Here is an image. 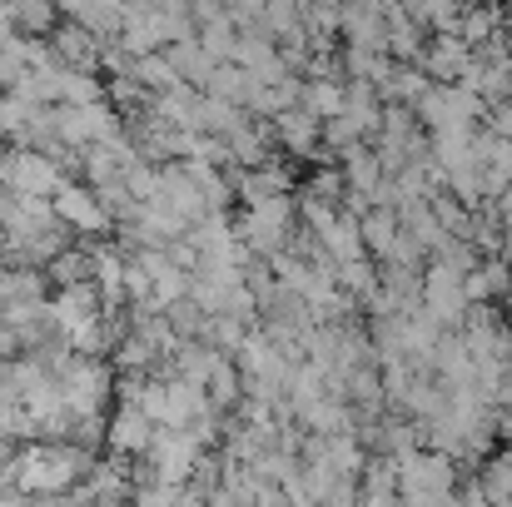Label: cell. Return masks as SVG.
Masks as SVG:
<instances>
[{
	"instance_id": "cell-3",
	"label": "cell",
	"mask_w": 512,
	"mask_h": 507,
	"mask_svg": "<svg viewBox=\"0 0 512 507\" xmlns=\"http://www.w3.org/2000/svg\"><path fill=\"white\" fill-rule=\"evenodd\" d=\"M418 299H423V309H428L443 329H458V324H463V314H468L463 269H458L453 259L428 254V259H423V279H418Z\"/></svg>"
},
{
	"instance_id": "cell-17",
	"label": "cell",
	"mask_w": 512,
	"mask_h": 507,
	"mask_svg": "<svg viewBox=\"0 0 512 507\" xmlns=\"http://www.w3.org/2000/svg\"><path fill=\"white\" fill-rule=\"evenodd\" d=\"M498 259H508V264H512V229H503V244H498Z\"/></svg>"
},
{
	"instance_id": "cell-10",
	"label": "cell",
	"mask_w": 512,
	"mask_h": 507,
	"mask_svg": "<svg viewBox=\"0 0 512 507\" xmlns=\"http://www.w3.org/2000/svg\"><path fill=\"white\" fill-rule=\"evenodd\" d=\"M358 234H363V249L383 264L393 254V239H398V209L393 204H368L358 214Z\"/></svg>"
},
{
	"instance_id": "cell-5",
	"label": "cell",
	"mask_w": 512,
	"mask_h": 507,
	"mask_svg": "<svg viewBox=\"0 0 512 507\" xmlns=\"http://www.w3.org/2000/svg\"><path fill=\"white\" fill-rule=\"evenodd\" d=\"M269 125H274V140L289 155H299V160H309L319 150V140H324V120L309 105H284L279 115H269Z\"/></svg>"
},
{
	"instance_id": "cell-9",
	"label": "cell",
	"mask_w": 512,
	"mask_h": 507,
	"mask_svg": "<svg viewBox=\"0 0 512 507\" xmlns=\"http://www.w3.org/2000/svg\"><path fill=\"white\" fill-rule=\"evenodd\" d=\"M508 279H512V264L508 259H498V254H483L468 274H463V294H468V304H483V299H493V304H503V294H508Z\"/></svg>"
},
{
	"instance_id": "cell-2",
	"label": "cell",
	"mask_w": 512,
	"mask_h": 507,
	"mask_svg": "<svg viewBox=\"0 0 512 507\" xmlns=\"http://www.w3.org/2000/svg\"><path fill=\"white\" fill-rule=\"evenodd\" d=\"M294 219H299L294 199H289V194H269V199H259V204L244 209V219H239L234 234H239V244H244L249 254L269 259V254L289 249V239H294Z\"/></svg>"
},
{
	"instance_id": "cell-8",
	"label": "cell",
	"mask_w": 512,
	"mask_h": 507,
	"mask_svg": "<svg viewBox=\"0 0 512 507\" xmlns=\"http://www.w3.org/2000/svg\"><path fill=\"white\" fill-rule=\"evenodd\" d=\"M155 428H160V423H150L135 403H125V408L115 413V423L105 428V443H110V453H115V458H145V448H150Z\"/></svg>"
},
{
	"instance_id": "cell-14",
	"label": "cell",
	"mask_w": 512,
	"mask_h": 507,
	"mask_svg": "<svg viewBox=\"0 0 512 507\" xmlns=\"http://www.w3.org/2000/svg\"><path fill=\"white\" fill-rule=\"evenodd\" d=\"M204 95H219V100L244 105V95H249V70L234 65V60H214V70H209V80H204Z\"/></svg>"
},
{
	"instance_id": "cell-11",
	"label": "cell",
	"mask_w": 512,
	"mask_h": 507,
	"mask_svg": "<svg viewBox=\"0 0 512 507\" xmlns=\"http://www.w3.org/2000/svg\"><path fill=\"white\" fill-rule=\"evenodd\" d=\"M478 483H483V498L488 503H512V443H498L483 453V468H478Z\"/></svg>"
},
{
	"instance_id": "cell-13",
	"label": "cell",
	"mask_w": 512,
	"mask_h": 507,
	"mask_svg": "<svg viewBox=\"0 0 512 507\" xmlns=\"http://www.w3.org/2000/svg\"><path fill=\"white\" fill-rule=\"evenodd\" d=\"M299 105H309L319 120H334V115H343V80L304 75V95H299Z\"/></svg>"
},
{
	"instance_id": "cell-19",
	"label": "cell",
	"mask_w": 512,
	"mask_h": 507,
	"mask_svg": "<svg viewBox=\"0 0 512 507\" xmlns=\"http://www.w3.org/2000/svg\"><path fill=\"white\" fill-rule=\"evenodd\" d=\"M503 10H508V15H512V0H508V5H503Z\"/></svg>"
},
{
	"instance_id": "cell-4",
	"label": "cell",
	"mask_w": 512,
	"mask_h": 507,
	"mask_svg": "<svg viewBox=\"0 0 512 507\" xmlns=\"http://www.w3.org/2000/svg\"><path fill=\"white\" fill-rule=\"evenodd\" d=\"M50 209H55V219L65 224V229H75V234H90V239H100L115 219H110V209H105V199L90 189V184H60L55 194H50Z\"/></svg>"
},
{
	"instance_id": "cell-20",
	"label": "cell",
	"mask_w": 512,
	"mask_h": 507,
	"mask_svg": "<svg viewBox=\"0 0 512 507\" xmlns=\"http://www.w3.org/2000/svg\"><path fill=\"white\" fill-rule=\"evenodd\" d=\"M508 189H512V179H508Z\"/></svg>"
},
{
	"instance_id": "cell-15",
	"label": "cell",
	"mask_w": 512,
	"mask_h": 507,
	"mask_svg": "<svg viewBox=\"0 0 512 507\" xmlns=\"http://www.w3.org/2000/svg\"><path fill=\"white\" fill-rule=\"evenodd\" d=\"M304 194H314V199H329V204H339L343 199V169L339 160H329V165H319L309 179H304Z\"/></svg>"
},
{
	"instance_id": "cell-12",
	"label": "cell",
	"mask_w": 512,
	"mask_h": 507,
	"mask_svg": "<svg viewBox=\"0 0 512 507\" xmlns=\"http://www.w3.org/2000/svg\"><path fill=\"white\" fill-rule=\"evenodd\" d=\"M5 15L25 35H50L60 25V5L55 0H5Z\"/></svg>"
},
{
	"instance_id": "cell-6",
	"label": "cell",
	"mask_w": 512,
	"mask_h": 507,
	"mask_svg": "<svg viewBox=\"0 0 512 507\" xmlns=\"http://www.w3.org/2000/svg\"><path fill=\"white\" fill-rule=\"evenodd\" d=\"M468 55H473V45L458 30H428V40L418 50V65L428 70V80H458Z\"/></svg>"
},
{
	"instance_id": "cell-7",
	"label": "cell",
	"mask_w": 512,
	"mask_h": 507,
	"mask_svg": "<svg viewBox=\"0 0 512 507\" xmlns=\"http://www.w3.org/2000/svg\"><path fill=\"white\" fill-rule=\"evenodd\" d=\"M45 40H50L55 60H60V65H70V70H95V65H100V45H105V40H100L90 25H80V20L55 25Z\"/></svg>"
},
{
	"instance_id": "cell-1",
	"label": "cell",
	"mask_w": 512,
	"mask_h": 507,
	"mask_svg": "<svg viewBox=\"0 0 512 507\" xmlns=\"http://www.w3.org/2000/svg\"><path fill=\"white\" fill-rule=\"evenodd\" d=\"M398 463V503H453L458 488V458L438 453V448H408L393 458Z\"/></svg>"
},
{
	"instance_id": "cell-18",
	"label": "cell",
	"mask_w": 512,
	"mask_h": 507,
	"mask_svg": "<svg viewBox=\"0 0 512 507\" xmlns=\"http://www.w3.org/2000/svg\"><path fill=\"white\" fill-rule=\"evenodd\" d=\"M498 403H508L512 408V378H508V388H503V398H498Z\"/></svg>"
},
{
	"instance_id": "cell-16",
	"label": "cell",
	"mask_w": 512,
	"mask_h": 507,
	"mask_svg": "<svg viewBox=\"0 0 512 507\" xmlns=\"http://www.w3.org/2000/svg\"><path fill=\"white\" fill-rule=\"evenodd\" d=\"M483 125H488V130H498V135H508V140H512V95H508V100H493V105H488Z\"/></svg>"
}]
</instances>
